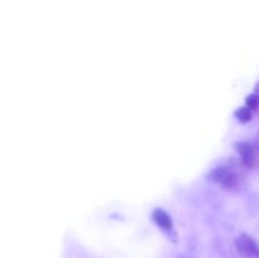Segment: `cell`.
Masks as SVG:
<instances>
[{
    "label": "cell",
    "mask_w": 259,
    "mask_h": 258,
    "mask_svg": "<svg viewBox=\"0 0 259 258\" xmlns=\"http://www.w3.org/2000/svg\"><path fill=\"white\" fill-rule=\"evenodd\" d=\"M235 245L240 254L249 258H259V245L250 235L240 234L235 240Z\"/></svg>",
    "instance_id": "7a4b0ae2"
},
{
    "label": "cell",
    "mask_w": 259,
    "mask_h": 258,
    "mask_svg": "<svg viewBox=\"0 0 259 258\" xmlns=\"http://www.w3.org/2000/svg\"><path fill=\"white\" fill-rule=\"evenodd\" d=\"M152 218H153L154 223H156L159 228H162V229H164V230L172 229V219H171V217H169V215L164 211V210L156 209L153 211Z\"/></svg>",
    "instance_id": "3957f363"
},
{
    "label": "cell",
    "mask_w": 259,
    "mask_h": 258,
    "mask_svg": "<svg viewBox=\"0 0 259 258\" xmlns=\"http://www.w3.org/2000/svg\"><path fill=\"white\" fill-rule=\"evenodd\" d=\"M258 105H259V96L257 94H252V95L248 96L247 106L250 109V110H252V109L258 108Z\"/></svg>",
    "instance_id": "8992f818"
},
{
    "label": "cell",
    "mask_w": 259,
    "mask_h": 258,
    "mask_svg": "<svg viewBox=\"0 0 259 258\" xmlns=\"http://www.w3.org/2000/svg\"><path fill=\"white\" fill-rule=\"evenodd\" d=\"M209 179L224 187H235L238 185L237 174L232 168L225 166L212 169L209 175Z\"/></svg>",
    "instance_id": "6da1fadb"
},
{
    "label": "cell",
    "mask_w": 259,
    "mask_h": 258,
    "mask_svg": "<svg viewBox=\"0 0 259 258\" xmlns=\"http://www.w3.org/2000/svg\"><path fill=\"white\" fill-rule=\"evenodd\" d=\"M235 115L240 121H249L250 118H252V113H250V109L248 106L247 108H240Z\"/></svg>",
    "instance_id": "5b68a950"
},
{
    "label": "cell",
    "mask_w": 259,
    "mask_h": 258,
    "mask_svg": "<svg viewBox=\"0 0 259 258\" xmlns=\"http://www.w3.org/2000/svg\"><path fill=\"white\" fill-rule=\"evenodd\" d=\"M239 152H240V156H242L243 162H244L247 166H253V164H254V158H255L254 151H253V148L249 146V144L247 143L242 144V146H240Z\"/></svg>",
    "instance_id": "277c9868"
}]
</instances>
